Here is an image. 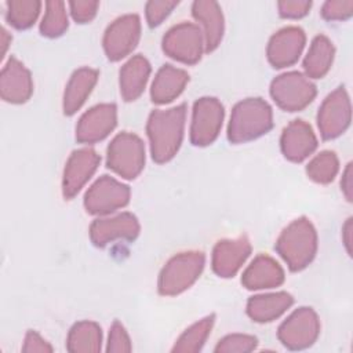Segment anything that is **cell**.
<instances>
[{
	"instance_id": "12",
	"label": "cell",
	"mask_w": 353,
	"mask_h": 353,
	"mask_svg": "<svg viewBox=\"0 0 353 353\" xmlns=\"http://www.w3.org/2000/svg\"><path fill=\"white\" fill-rule=\"evenodd\" d=\"M141 21L137 14H125L114 19L103 34V50L110 61L127 57L138 44Z\"/></svg>"
},
{
	"instance_id": "27",
	"label": "cell",
	"mask_w": 353,
	"mask_h": 353,
	"mask_svg": "<svg viewBox=\"0 0 353 353\" xmlns=\"http://www.w3.org/2000/svg\"><path fill=\"white\" fill-rule=\"evenodd\" d=\"M101 343V327L94 321H79L69 331L66 347L72 353H88L99 352Z\"/></svg>"
},
{
	"instance_id": "15",
	"label": "cell",
	"mask_w": 353,
	"mask_h": 353,
	"mask_svg": "<svg viewBox=\"0 0 353 353\" xmlns=\"http://www.w3.org/2000/svg\"><path fill=\"white\" fill-rule=\"evenodd\" d=\"M139 233V222L131 212L98 218L90 226V239L97 247H103L114 240H134Z\"/></svg>"
},
{
	"instance_id": "35",
	"label": "cell",
	"mask_w": 353,
	"mask_h": 353,
	"mask_svg": "<svg viewBox=\"0 0 353 353\" xmlns=\"http://www.w3.org/2000/svg\"><path fill=\"white\" fill-rule=\"evenodd\" d=\"M131 349H132L131 341H130V336H128L125 328L123 327L121 323L114 321L110 327L106 350L114 352V353H120V352L123 353V352H131Z\"/></svg>"
},
{
	"instance_id": "4",
	"label": "cell",
	"mask_w": 353,
	"mask_h": 353,
	"mask_svg": "<svg viewBox=\"0 0 353 353\" xmlns=\"http://www.w3.org/2000/svg\"><path fill=\"white\" fill-rule=\"evenodd\" d=\"M205 256L200 251L181 252L161 269L157 288L161 295L172 296L188 290L201 274Z\"/></svg>"
},
{
	"instance_id": "17",
	"label": "cell",
	"mask_w": 353,
	"mask_h": 353,
	"mask_svg": "<svg viewBox=\"0 0 353 353\" xmlns=\"http://www.w3.org/2000/svg\"><path fill=\"white\" fill-rule=\"evenodd\" d=\"M251 252L250 240L245 236L221 240L212 251V270L219 277H233Z\"/></svg>"
},
{
	"instance_id": "25",
	"label": "cell",
	"mask_w": 353,
	"mask_h": 353,
	"mask_svg": "<svg viewBox=\"0 0 353 353\" xmlns=\"http://www.w3.org/2000/svg\"><path fill=\"white\" fill-rule=\"evenodd\" d=\"M294 299L288 292H274L251 296L247 302V314L256 323H268L280 317Z\"/></svg>"
},
{
	"instance_id": "29",
	"label": "cell",
	"mask_w": 353,
	"mask_h": 353,
	"mask_svg": "<svg viewBox=\"0 0 353 353\" xmlns=\"http://www.w3.org/2000/svg\"><path fill=\"white\" fill-rule=\"evenodd\" d=\"M7 21L17 29L32 26L40 12L41 1L39 0H12L6 3Z\"/></svg>"
},
{
	"instance_id": "24",
	"label": "cell",
	"mask_w": 353,
	"mask_h": 353,
	"mask_svg": "<svg viewBox=\"0 0 353 353\" xmlns=\"http://www.w3.org/2000/svg\"><path fill=\"white\" fill-rule=\"evenodd\" d=\"M150 74V63L142 55L128 59L120 69V94L124 101H135L145 90Z\"/></svg>"
},
{
	"instance_id": "6",
	"label": "cell",
	"mask_w": 353,
	"mask_h": 353,
	"mask_svg": "<svg viewBox=\"0 0 353 353\" xmlns=\"http://www.w3.org/2000/svg\"><path fill=\"white\" fill-rule=\"evenodd\" d=\"M270 95L281 109L296 112L314 99L316 85L299 72H287L272 81Z\"/></svg>"
},
{
	"instance_id": "39",
	"label": "cell",
	"mask_w": 353,
	"mask_h": 353,
	"mask_svg": "<svg viewBox=\"0 0 353 353\" xmlns=\"http://www.w3.org/2000/svg\"><path fill=\"white\" fill-rule=\"evenodd\" d=\"M352 163H349L343 171L342 179H341V188L347 201H352L353 199V168Z\"/></svg>"
},
{
	"instance_id": "36",
	"label": "cell",
	"mask_w": 353,
	"mask_h": 353,
	"mask_svg": "<svg viewBox=\"0 0 353 353\" xmlns=\"http://www.w3.org/2000/svg\"><path fill=\"white\" fill-rule=\"evenodd\" d=\"M98 7H99L98 1H90V0H83V1L76 0L69 3L72 17L79 23L90 22L97 15Z\"/></svg>"
},
{
	"instance_id": "10",
	"label": "cell",
	"mask_w": 353,
	"mask_h": 353,
	"mask_svg": "<svg viewBox=\"0 0 353 353\" xmlns=\"http://www.w3.org/2000/svg\"><path fill=\"white\" fill-rule=\"evenodd\" d=\"M130 201V188L117 179L102 175L84 196V207L90 214L105 215L123 208Z\"/></svg>"
},
{
	"instance_id": "19",
	"label": "cell",
	"mask_w": 353,
	"mask_h": 353,
	"mask_svg": "<svg viewBox=\"0 0 353 353\" xmlns=\"http://www.w3.org/2000/svg\"><path fill=\"white\" fill-rule=\"evenodd\" d=\"M283 154L295 163L305 160L317 148V138L312 127L303 120H292L280 138Z\"/></svg>"
},
{
	"instance_id": "5",
	"label": "cell",
	"mask_w": 353,
	"mask_h": 353,
	"mask_svg": "<svg viewBox=\"0 0 353 353\" xmlns=\"http://www.w3.org/2000/svg\"><path fill=\"white\" fill-rule=\"evenodd\" d=\"M108 167L125 179H134L145 165V146L139 137L120 132L108 146Z\"/></svg>"
},
{
	"instance_id": "31",
	"label": "cell",
	"mask_w": 353,
	"mask_h": 353,
	"mask_svg": "<svg viewBox=\"0 0 353 353\" xmlns=\"http://www.w3.org/2000/svg\"><path fill=\"white\" fill-rule=\"evenodd\" d=\"M68 15L63 1H47L46 12L40 23V32L47 37H58L68 29Z\"/></svg>"
},
{
	"instance_id": "16",
	"label": "cell",
	"mask_w": 353,
	"mask_h": 353,
	"mask_svg": "<svg viewBox=\"0 0 353 353\" xmlns=\"http://www.w3.org/2000/svg\"><path fill=\"white\" fill-rule=\"evenodd\" d=\"M305 32L298 26H287L274 33L268 44V59L273 68L295 63L305 47Z\"/></svg>"
},
{
	"instance_id": "40",
	"label": "cell",
	"mask_w": 353,
	"mask_h": 353,
	"mask_svg": "<svg viewBox=\"0 0 353 353\" xmlns=\"http://www.w3.org/2000/svg\"><path fill=\"white\" fill-rule=\"evenodd\" d=\"M352 230H353V223H352V218H349L342 228V240L349 255H352Z\"/></svg>"
},
{
	"instance_id": "22",
	"label": "cell",
	"mask_w": 353,
	"mask_h": 353,
	"mask_svg": "<svg viewBox=\"0 0 353 353\" xmlns=\"http://www.w3.org/2000/svg\"><path fill=\"white\" fill-rule=\"evenodd\" d=\"M189 74L172 65H164L159 69L150 88L152 101L156 103H167L174 101L183 91Z\"/></svg>"
},
{
	"instance_id": "30",
	"label": "cell",
	"mask_w": 353,
	"mask_h": 353,
	"mask_svg": "<svg viewBox=\"0 0 353 353\" xmlns=\"http://www.w3.org/2000/svg\"><path fill=\"white\" fill-rule=\"evenodd\" d=\"M338 170L339 161L336 154L331 150H324L309 161L306 174L312 181L317 183H330L335 178Z\"/></svg>"
},
{
	"instance_id": "41",
	"label": "cell",
	"mask_w": 353,
	"mask_h": 353,
	"mask_svg": "<svg viewBox=\"0 0 353 353\" xmlns=\"http://www.w3.org/2000/svg\"><path fill=\"white\" fill-rule=\"evenodd\" d=\"M11 40L10 34L7 33V30L4 28H1V44H3V55L6 54V50H7V46H8V41Z\"/></svg>"
},
{
	"instance_id": "2",
	"label": "cell",
	"mask_w": 353,
	"mask_h": 353,
	"mask_svg": "<svg viewBox=\"0 0 353 353\" xmlns=\"http://www.w3.org/2000/svg\"><path fill=\"white\" fill-rule=\"evenodd\" d=\"M276 251L292 272L305 269L317 251V233L312 222L305 216L292 221L280 233Z\"/></svg>"
},
{
	"instance_id": "34",
	"label": "cell",
	"mask_w": 353,
	"mask_h": 353,
	"mask_svg": "<svg viewBox=\"0 0 353 353\" xmlns=\"http://www.w3.org/2000/svg\"><path fill=\"white\" fill-rule=\"evenodd\" d=\"M353 14L352 0H328L321 7V15L327 21H345Z\"/></svg>"
},
{
	"instance_id": "3",
	"label": "cell",
	"mask_w": 353,
	"mask_h": 353,
	"mask_svg": "<svg viewBox=\"0 0 353 353\" xmlns=\"http://www.w3.org/2000/svg\"><path fill=\"white\" fill-rule=\"evenodd\" d=\"M272 125L273 113L269 103L262 98H247L232 110L228 138L233 143L248 142L266 134Z\"/></svg>"
},
{
	"instance_id": "14",
	"label": "cell",
	"mask_w": 353,
	"mask_h": 353,
	"mask_svg": "<svg viewBox=\"0 0 353 353\" xmlns=\"http://www.w3.org/2000/svg\"><path fill=\"white\" fill-rule=\"evenodd\" d=\"M117 123V109L113 103H99L87 110L76 127V139L94 143L106 138Z\"/></svg>"
},
{
	"instance_id": "13",
	"label": "cell",
	"mask_w": 353,
	"mask_h": 353,
	"mask_svg": "<svg viewBox=\"0 0 353 353\" xmlns=\"http://www.w3.org/2000/svg\"><path fill=\"white\" fill-rule=\"evenodd\" d=\"M99 161V154L91 148H83L70 154L62 178V193L65 199H72L80 192L97 171Z\"/></svg>"
},
{
	"instance_id": "32",
	"label": "cell",
	"mask_w": 353,
	"mask_h": 353,
	"mask_svg": "<svg viewBox=\"0 0 353 353\" xmlns=\"http://www.w3.org/2000/svg\"><path fill=\"white\" fill-rule=\"evenodd\" d=\"M256 338L245 334H232L222 338L216 347V353H247L256 347Z\"/></svg>"
},
{
	"instance_id": "37",
	"label": "cell",
	"mask_w": 353,
	"mask_h": 353,
	"mask_svg": "<svg viewBox=\"0 0 353 353\" xmlns=\"http://www.w3.org/2000/svg\"><path fill=\"white\" fill-rule=\"evenodd\" d=\"M277 7L280 17L295 19L306 15L312 7V3L306 0H284L279 1Z\"/></svg>"
},
{
	"instance_id": "11",
	"label": "cell",
	"mask_w": 353,
	"mask_h": 353,
	"mask_svg": "<svg viewBox=\"0 0 353 353\" xmlns=\"http://www.w3.org/2000/svg\"><path fill=\"white\" fill-rule=\"evenodd\" d=\"M350 99L343 87L334 90L321 103L317 113V125L324 139H334L343 134L350 124Z\"/></svg>"
},
{
	"instance_id": "23",
	"label": "cell",
	"mask_w": 353,
	"mask_h": 353,
	"mask_svg": "<svg viewBox=\"0 0 353 353\" xmlns=\"http://www.w3.org/2000/svg\"><path fill=\"white\" fill-rule=\"evenodd\" d=\"M97 80L98 72L91 68H80L72 74L63 92V113L66 116L74 114L81 108Z\"/></svg>"
},
{
	"instance_id": "28",
	"label": "cell",
	"mask_w": 353,
	"mask_h": 353,
	"mask_svg": "<svg viewBox=\"0 0 353 353\" xmlns=\"http://www.w3.org/2000/svg\"><path fill=\"white\" fill-rule=\"evenodd\" d=\"M214 320H215V316L211 314V316H207L203 320L194 323L188 330H185L183 334L175 342L172 352H178V353L200 352L205 339L208 338V335L212 330Z\"/></svg>"
},
{
	"instance_id": "9",
	"label": "cell",
	"mask_w": 353,
	"mask_h": 353,
	"mask_svg": "<svg viewBox=\"0 0 353 353\" xmlns=\"http://www.w3.org/2000/svg\"><path fill=\"white\" fill-rule=\"evenodd\" d=\"M223 106L216 98L204 97L194 102L190 124V142L207 146L219 135L223 121Z\"/></svg>"
},
{
	"instance_id": "1",
	"label": "cell",
	"mask_w": 353,
	"mask_h": 353,
	"mask_svg": "<svg viewBox=\"0 0 353 353\" xmlns=\"http://www.w3.org/2000/svg\"><path fill=\"white\" fill-rule=\"evenodd\" d=\"M185 117L186 106L183 103L164 110H153L149 114L146 132L156 163H165L176 154L183 138Z\"/></svg>"
},
{
	"instance_id": "20",
	"label": "cell",
	"mask_w": 353,
	"mask_h": 353,
	"mask_svg": "<svg viewBox=\"0 0 353 353\" xmlns=\"http://www.w3.org/2000/svg\"><path fill=\"white\" fill-rule=\"evenodd\" d=\"M192 14L203 28L205 51H214L223 37V14L219 4L212 0H196Z\"/></svg>"
},
{
	"instance_id": "7",
	"label": "cell",
	"mask_w": 353,
	"mask_h": 353,
	"mask_svg": "<svg viewBox=\"0 0 353 353\" xmlns=\"http://www.w3.org/2000/svg\"><path fill=\"white\" fill-rule=\"evenodd\" d=\"M163 51L182 63H196L205 51L203 30L190 22L172 26L163 37Z\"/></svg>"
},
{
	"instance_id": "38",
	"label": "cell",
	"mask_w": 353,
	"mask_h": 353,
	"mask_svg": "<svg viewBox=\"0 0 353 353\" xmlns=\"http://www.w3.org/2000/svg\"><path fill=\"white\" fill-rule=\"evenodd\" d=\"M22 350L28 352V353H32V352H44L46 353V352H52V347L36 331H28L25 335Z\"/></svg>"
},
{
	"instance_id": "21",
	"label": "cell",
	"mask_w": 353,
	"mask_h": 353,
	"mask_svg": "<svg viewBox=\"0 0 353 353\" xmlns=\"http://www.w3.org/2000/svg\"><path fill=\"white\" fill-rule=\"evenodd\" d=\"M284 281V270L268 255H258L244 270L241 283L247 290L279 287Z\"/></svg>"
},
{
	"instance_id": "26",
	"label": "cell",
	"mask_w": 353,
	"mask_h": 353,
	"mask_svg": "<svg viewBox=\"0 0 353 353\" xmlns=\"http://www.w3.org/2000/svg\"><path fill=\"white\" fill-rule=\"evenodd\" d=\"M334 54L335 50L330 39L324 34L316 36L303 59L305 76L312 79H321L325 76L332 65Z\"/></svg>"
},
{
	"instance_id": "18",
	"label": "cell",
	"mask_w": 353,
	"mask_h": 353,
	"mask_svg": "<svg viewBox=\"0 0 353 353\" xmlns=\"http://www.w3.org/2000/svg\"><path fill=\"white\" fill-rule=\"evenodd\" d=\"M33 92L29 70L17 58L11 57L0 74V95L6 102L23 103Z\"/></svg>"
},
{
	"instance_id": "8",
	"label": "cell",
	"mask_w": 353,
	"mask_h": 353,
	"mask_svg": "<svg viewBox=\"0 0 353 353\" xmlns=\"http://www.w3.org/2000/svg\"><path fill=\"white\" fill-rule=\"evenodd\" d=\"M320 334V320L312 307H299L279 327L280 342L292 350L312 346Z\"/></svg>"
},
{
	"instance_id": "33",
	"label": "cell",
	"mask_w": 353,
	"mask_h": 353,
	"mask_svg": "<svg viewBox=\"0 0 353 353\" xmlns=\"http://www.w3.org/2000/svg\"><path fill=\"white\" fill-rule=\"evenodd\" d=\"M178 6V1H170V0H152L146 3L145 7V14H146V21L149 26H157L160 25L168 15L170 12Z\"/></svg>"
}]
</instances>
